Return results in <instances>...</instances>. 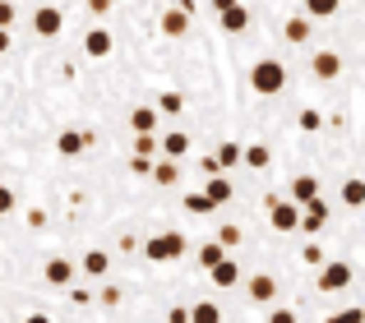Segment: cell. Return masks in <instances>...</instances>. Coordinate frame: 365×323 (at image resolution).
I'll list each match as a JSON object with an SVG mask.
<instances>
[{
	"label": "cell",
	"instance_id": "1",
	"mask_svg": "<svg viewBox=\"0 0 365 323\" xmlns=\"http://www.w3.org/2000/svg\"><path fill=\"white\" fill-rule=\"evenodd\" d=\"M250 88H255L259 97H277V92L287 88V65L273 60V55L255 60V70H250Z\"/></svg>",
	"mask_w": 365,
	"mask_h": 323
},
{
	"label": "cell",
	"instance_id": "2",
	"mask_svg": "<svg viewBox=\"0 0 365 323\" xmlns=\"http://www.w3.org/2000/svg\"><path fill=\"white\" fill-rule=\"evenodd\" d=\"M143 254H148L153 263H176V259H185V235L180 231H158V235H148Z\"/></svg>",
	"mask_w": 365,
	"mask_h": 323
},
{
	"label": "cell",
	"instance_id": "3",
	"mask_svg": "<svg viewBox=\"0 0 365 323\" xmlns=\"http://www.w3.org/2000/svg\"><path fill=\"white\" fill-rule=\"evenodd\" d=\"M268 226L282 235L301 231V203L296 198H268Z\"/></svg>",
	"mask_w": 365,
	"mask_h": 323
},
{
	"label": "cell",
	"instance_id": "4",
	"mask_svg": "<svg viewBox=\"0 0 365 323\" xmlns=\"http://www.w3.org/2000/svg\"><path fill=\"white\" fill-rule=\"evenodd\" d=\"M314 287L324 291V296H333V291H347L351 287V263L347 259H329L319 268V277H314Z\"/></svg>",
	"mask_w": 365,
	"mask_h": 323
},
{
	"label": "cell",
	"instance_id": "5",
	"mask_svg": "<svg viewBox=\"0 0 365 323\" xmlns=\"http://www.w3.org/2000/svg\"><path fill=\"white\" fill-rule=\"evenodd\" d=\"M33 33L37 37H61L65 33V14L56 5H37L33 9Z\"/></svg>",
	"mask_w": 365,
	"mask_h": 323
},
{
	"label": "cell",
	"instance_id": "6",
	"mask_svg": "<svg viewBox=\"0 0 365 323\" xmlns=\"http://www.w3.org/2000/svg\"><path fill=\"white\" fill-rule=\"evenodd\" d=\"M111 51H116V33H111V28H88V33H83V55L107 60Z\"/></svg>",
	"mask_w": 365,
	"mask_h": 323
},
{
	"label": "cell",
	"instance_id": "7",
	"mask_svg": "<svg viewBox=\"0 0 365 323\" xmlns=\"http://www.w3.org/2000/svg\"><path fill=\"white\" fill-rule=\"evenodd\" d=\"M324 226H329V203H324V198H310V203L301 208V231L305 235H319Z\"/></svg>",
	"mask_w": 365,
	"mask_h": 323
},
{
	"label": "cell",
	"instance_id": "8",
	"mask_svg": "<svg viewBox=\"0 0 365 323\" xmlns=\"http://www.w3.org/2000/svg\"><path fill=\"white\" fill-rule=\"evenodd\" d=\"M310 37H314V18H310V14H292V18L282 23V42H292V46H305Z\"/></svg>",
	"mask_w": 365,
	"mask_h": 323
},
{
	"label": "cell",
	"instance_id": "9",
	"mask_svg": "<svg viewBox=\"0 0 365 323\" xmlns=\"http://www.w3.org/2000/svg\"><path fill=\"white\" fill-rule=\"evenodd\" d=\"M88 144H93V134H83V129H61L56 134V153L61 157H79Z\"/></svg>",
	"mask_w": 365,
	"mask_h": 323
},
{
	"label": "cell",
	"instance_id": "10",
	"mask_svg": "<svg viewBox=\"0 0 365 323\" xmlns=\"http://www.w3.org/2000/svg\"><path fill=\"white\" fill-rule=\"evenodd\" d=\"M250 300H259V305H268V300H277V277L273 272H255V277L245 282Z\"/></svg>",
	"mask_w": 365,
	"mask_h": 323
},
{
	"label": "cell",
	"instance_id": "11",
	"mask_svg": "<svg viewBox=\"0 0 365 323\" xmlns=\"http://www.w3.org/2000/svg\"><path fill=\"white\" fill-rule=\"evenodd\" d=\"M217 23H222V33H232V37H241L245 28H250V9L236 0V5H227L222 14H217Z\"/></svg>",
	"mask_w": 365,
	"mask_h": 323
},
{
	"label": "cell",
	"instance_id": "12",
	"mask_svg": "<svg viewBox=\"0 0 365 323\" xmlns=\"http://www.w3.org/2000/svg\"><path fill=\"white\" fill-rule=\"evenodd\" d=\"M310 74H314V79H338V74H342V55L338 51H314Z\"/></svg>",
	"mask_w": 365,
	"mask_h": 323
},
{
	"label": "cell",
	"instance_id": "13",
	"mask_svg": "<svg viewBox=\"0 0 365 323\" xmlns=\"http://www.w3.org/2000/svg\"><path fill=\"white\" fill-rule=\"evenodd\" d=\"M42 282H46V287H70V282H74V263L70 259H46Z\"/></svg>",
	"mask_w": 365,
	"mask_h": 323
},
{
	"label": "cell",
	"instance_id": "14",
	"mask_svg": "<svg viewBox=\"0 0 365 323\" xmlns=\"http://www.w3.org/2000/svg\"><path fill=\"white\" fill-rule=\"evenodd\" d=\"M208 277H213V287H222V291H232L236 282H241V263L232 259V254H227L222 263H217V268H208Z\"/></svg>",
	"mask_w": 365,
	"mask_h": 323
},
{
	"label": "cell",
	"instance_id": "15",
	"mask_svg": "<svg viewBox=\"0 0 365 323\" xmlns=\"http://www.w3.org/2000/svg\"><path fill=\"white\" fill-rule=\"evenodd\" d=\"M158 116H162L158 107H130V129L134 134H153V129H158Z\"/></svg>",
	"mask_w": 365,
	"mask_h": 323
},
{
	"label": "cell",
	"instance_id": "16",
	"mask_svg": "<svg viewBox=\"0 0 365 323\" xmlns=\"http://www.w3.org/2000/svg\"><path fill=\"white\" fill-rule=\"evenodd\" d=\"M287 198H296V203H310V198H319V180H314V176H296L292 180V189H287Z\"/></svg>",
	"mask_w": 365,
	"mask_h": 323
},
{
	"label": "cell",
	"instance_id": "17",
	"mask_svg": "<svg viewBox=\"0 0 365 323\" xmlns=\"http://www.w3.org/2000/svg\"><path fill=\"white\" fill-rule=\"evenodd\" d=\"M204 194H208V198H213V203H217V208H222V203H232V194H236V185H232V180H227V176H208V180H204Z\"/></svg>",
	"mask_w": 365,
	"mask_h": 323
},
{
	"label": "cell",
	"instance_id": "18",
	"mask_svg": "<svg viewBox=\"0 0 365 323\" xmlns=\"http://www.w3.org/2000/svg\"><path fill=\"white\" fill-rule=\"evenodd\" d=\"M79 268L88 272V277H107V272H111V254H107V250H88V254L79 259Z\"/></svg>",
	"mask_w": 365,
	"mask_h": 323
},
{
	"label": "cell",
	"instance_id": "19",
	"mask_svg": "<svg viewBox=\"0 0 365 323\" xmlns=\"http://www.w3.org/2000/svg\"><path fill=\"white\" fill-rule=\"evenodd\" d=\"M162 157H171V162L190 157V134H180V129H171V134H162Z\"/></svg>",
	"mask_w": 365,
	"mask_h": 323
},
{
	"label": "cell",
	"instance_id": "20",
	"mask_svg": "<svg viewBox=\"0 0 365 323\" xmlns=\"http://www.w3.org/2000/svg\"><path fill=\"white\" fill-rule=\"evenodd\" d=\"M217 166H222V171H232V166H241V162H245V144H236V139H227V144H217Z\"/></svg>",
	"mask_w": 365,
	"mask_h": 323
},
{
	"label": "cell",
	"instance_id": "21",
	"mask_svg": "<svg viewBox=\"0 0 365 323\" xmlns=\"http://www.w3.org/2000/svg\"><path fill=\"white\" fill-rule=\"evenodd\" d=\"M162 33L167 37H185L190 33V14L185 9H167V14H162Z\"/></svg>",
	"mask_w": 365,
	"mask_h": 323
},
{
	"label": "cell",
	"instance_id": "22",
	"mask_svg": "<svg viewBox=\"0 0 365 323\" xmlns=\"http://www.w3.org/2000/svg\"><path fill=\"white\" fill-rule=\"evenodd\" d=\"M227 259V250H222V245H217V240H208V245H199V254H195V263H199V268H217V263H222Z\"/></svg>",
	"mask_w": 365,
	"mask_h": 323
},
{
	"label": "cell",
	"instance_id": "23",
	"mask_svg": "<svg viewBox=\"0 0 365 323\" xmlns=\"http://www.w3.org/2000/svg\"><path fill=\"white\" fill-rule=\"evenodd\" d=\"M342 9V0H301V14H310V18H333Z\"/></svg>",
	"mask_w": 365,
	"mask_h": 323
},
{
	"label": "cell",
	"instance_id": "24",
	"mask_svg": "<svg viewBox=\"0 0 365 323\" xmlns=\"http://www.w3.org/2000/svg\"><path fill=\"white\" fill-rule=\"evenodd\" d=\"M342 203H347V208H365V180L361 176L342 180Z\"/></svg>",
	"mask_w": 365,
	"mask_h": 323
},
{
	"label": "cell",
	"instance_id": "25",
	"mask_svg": "<svg viewBox=\"0 0 365 323\" xmlns=\"http://www.w3.org/2000/svg\"><path fill=\"white\" fill-rule=\"evenodd\" d=\"M190 323H222V309L213 300H199V305H190Z\"/></svg>",
	"mask_w": 365,
	"mask_h": 323
},
{
	"label": "cell",
	"instance_id": "26",
	"mask_svg": "<svg viewBox=\"0 0 365 323\" xmlns=\"http://www.w3.org/2000/svg\"><path fill=\"white\" fill-rule=\"evenodd\" d=\"M176 180H180V166H176V162H153V185H176Z\"/></svg>",
	"mask_w": 365,
	"mask_h": 323
},
{
	"label": "cell",
	"instance_id": "27",
	"mask_svg": "<svg viewBox=\"0 0 365 323\" xmlns=\"http://www.w3.org/2000/svg\"><path fill=\"white\" fill-rule=\"evenodd\" d=\"M268 162H273V153H268L264 144H245V166L250 171H268Z\"/></svg>",
	"mask_w": 365,
	"mask_h": 323
},
{
	"label": "cell",
	"instance_id": "28",
	"mask_svg": "<svg viewBox=\"0 0 365 323\" xmlns=\"http://www.w3.org/2000/svg\"><path fill=\"white\" fill-rule=\"evenodd\" d=\"M213 198H208L204 194V189H190V194H185V213H195V217H204V213H213Z\"/></svg>",
	"mask_w": 365,
	"mask_h": 323
},
{
	"label": "cell",
	"instance_id": "29",
	"mask_svg": "<svg viewBox=\"0 0 365 323\" xmlns=\"http://www.w3.org/2000/svg\"><path fill=\"white\" fill-rule=\"evenodd\" d=\"M162 153V139L158 134H134V157H153Z\"/></svg>",
	"mask_w": 365,
	"mask_h": 323
},
{
	"label": "cell",
	"instance_id": "30",
	"mask_svg": "<svg viewBox=\"0 0 365 323\" xmlns=\"http://www.w3.org/2000/svg\"><path fill=\"white\" fill-rule=\"evenodd\" d=\"M158 111H162V116H180V111H185V97H180V92H162Z\"/></svg>",
	"mask_w": 365,
	"mask_h": 323
},
{
	"label": "cell",
	"instance_id": "31",
	"mask_svg": "<svg viewBox=\"0 0 365 323\" xmlns=\"http://www.w3.org/2000/svg\"><path fill=\"white\" fill-rule=\"evenodd\" d=\"M217 245H222V250H236V245H241V226L222 222V226H217Z\"/></svg>",
	"mask_w": 365,
	"mask_h": 323
},
{
	"label": "cell",
	"instance_id": "32",
	"mask_svg": "<svg viewBox=\"0 0 365 323\" xmlns=\"http://www.w3.org/2000/svg\"><path fill=\"white\" fill-rule=\"evenodd\" d=\"M301 129H305V134H319V129H324V116L314 107H305L301 111Z\"/></svg>",
	"mask_w": 365,
	"mask_h": 323
},
{
	"label": "cell",
	"instance_id": "33",
	"mask_svg": "<svg viewBox=\"0 0 365 323\" xmlns=\"http://www.w3.org/2000/svg\"><path fill=\"white\" fill-rule=\"evenodd\" d=\"M14 208H19V194H14L9 185H0V217H9Z\"/></svg>",
	"mask_w": 365,
	"mask_h": 323
},
{
	"label": "cell",
	"instance_id": "34",
	"mask_svg": "<svg viewBox=\"0 0 365 323\" xmlns=\"http://www.w3.org/2000/svg\"><path fill=\"white\" fill-rule=\"evenodd\" d=\"M301 263H310V268H324L329 259H324V250H319V245H305V250H301Z\"/></svg>",
	"mask_w": 365,
	"mask_h": 323
},
{
	"label": "cell",
	"instance_id": "35",
	"mask_svg": "<svg viewBox=\"0 0 365 323\" xmlns=\"http://www.w3.org/2000/svg\"><path fill=\"white\" fill-rule=\"evenodd\" d=\"M324 323H365V309H338V314H329Z\"/></svg>",
	"mask_w": 365,
	"mask_h": 323
},
{
	"label": "cell",
	"instance_id": "36",
	"mask_svg": "<svg viewBox=\"0 0 365 323\" xmlns=\"http://www.w3.org/2000/svg\"><path fill=\"white\" fill-rule=\"evenodd\" d=\"M14 18H19L14 0H0V28H14Z\"/></svg>",
	"mask_w": 365,
	"mask_h": 323
},
{
	"label": "cell",
	"instance_id": "37",
	"mask_svg": "<svg viewBox=\"0 0 365 323\" xmlns=\"http://www.w3.org/2000/svg\"><path fill=\"white\" fill-rule=\"evenodd\" d=\"M98 300H102V305H111V309H116V305H120V287H102V291H98Z\"/></svg>",
	"mask_w": 365,
	"mask_h": 323
},
{
	"label": "cell",
	"instance_id": "38",
	"mask_svg": "<svg viewBox=\"0 0 365 323\" xmlns=\"http://www.w3.org/2000/svg\"><path fill=\"white\" fill-rule=\"evenodd\" d=\"M88 9H93V14H98V18H107L111 9H116V0H88Z\"/></svg>",
	"mask_w": 365,
	"mask_h": 323
},
{
	"label": "cell",
	"instance_id": "39",
	"mask_svg": "<svg viewBox=\"0 0 365 323\" xmlns=\"http://www.w3.org/2000/svg\"><path fill=\"white\" fill-rule=\"evenodd\" d=\"M130 166H134V176H153V157H134Z\"/></svg>",
	"mask_w": 365,
	"mask_h": 323
},
{
	"label": "cell",
	"instance_id": "40",
	"mask_svg": "<svg viewBox=\"0 0 365 323\" xmlns=\"http://www.w3.org/2000/svg\"><path fill=\"white\" fill-rule=\"evenodd\" d=\"M268 323H296V314H292V309H273V314H268Z\"/></svg>",
	"mask_w": 365,
	"mask_h": 323
},
{
	"label": "cell",
	"instance_id": "41",
	"mask_svg": "<svg viewBox=\"0 0 365 323\" xmlns=\"http://www.w3.org/2000/svg\"><path fill=\"white\" fill-rule=\"evenodd\" d=\"M167 323H190V309H185V305H176V309L167 314Z\"/></svg>",
	"mask_w": 365,
	"mask_h": 323
},
{
	"label": "cell",
	"instance_id": "42",
	"mask_svg": "<svg viewBox=\"0 0 365 323\" xmlns=\"http://www.w3.org/2000/svg\"><path fill=\"white\" fill-rule=\"evenodd\" d=\"M9 51V28H0V55Z\"/></svg>",
	"mask_w": 365,
	"mask_h": 323
},
{
	"label": "cell",
	"instance_id": "43",
	"mask_svg": "<svg viewBox=\"0 0 365 323\" xmlns=\"http://www.w3.org/2000/svg\"><path fill=\"white\" fill-rule=\"evenodd\" d=\"M208 5H213L217 14H222V9H227V5H236V0H208Z\"/></svg>",
	"mask_w": 365,
	"mask_h": 323
},
{
	"label": "cell",
	"instance_id": "44",
	"mask_svg": "<svg viewBox=\"0 0 365 323\" xmlns=\"http://www.w3.org/2000/svg\"><path fill=\"white\" fill-rule=\"evenodd\" d=\"M24 323H51V314H28Z\"/></svg>",
	"mask_w": 365,
	"mask_h": 323
}]
</instances>
